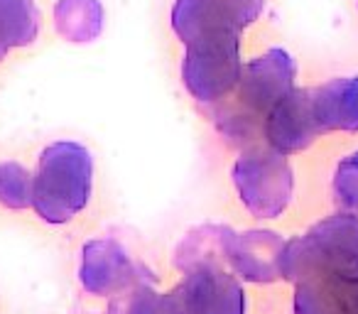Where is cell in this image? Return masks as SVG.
Returning <instances> with one entry per match:
<instances>
[{"label": "cell", "instance_id": "cell-2", "mask_svg": "<svg viewBox=\"0 0 358 314\" xmlns=\"http://www.w3.org/2000/svg\"><path fill=\"white\" fill-rule=\"evenodd\" d=\"M94 192V155L76 140L45 145L32 172V211L45 224L64 226L89 206Z\"/></svg>", "mask_w": 358, "mask_h": 314}, {"label": "cell", "instance_id": "cell-10", "mask_svg": "<svg viewBox=\"0 0 358 314\" xmlns=\"http://www.w3.org/2000/svg\"><path fill=\"white\" fill-rule=\"evenodd\" d=\"M236 231L224 224H201L179 241L172 265L185 275L201 265H226V245Z\"/></svg>", "mask_w": 358, "mask_h": 314}, {"label": "cell", "instance_id": "cell-5", "mask_svg": "<svg viewBox=\"0 0 358 314\" xmlns=\"http://www.w3.org/2000/svg\"><path fill=\"white\" fill-rule=\"evenodd\" d=\"M145 273L125 245L115 238H91L81 245V258L76 278L91 297H113Z\"/></svg>", "mask_w": 358, "mask_h": 314}, {"label": "cell", "instance_id": "cell-8", "mask_svg": "<svg viewBox=\"0 0 358 314\" xmlns=\"http://www.w3.org/2000/svg\"><path fill=\"white\" fill-rule=\"evenodd\" d=\"M322 135L312 106V89H294L275 106L263 123V138L270 150L294 155L307 150Z\"/></svg>", "mask_w": 358, "mask_h": 314}, {"label": "cell", "instance_id": "cell-6", "mask_svg": "<svg viewBox=\"0 0 358 314\" xmlns=\"http://www.w3.org/2000/svg\"><path fill=\"white\" fill-rule=\"evenodd\" d=\"M189 314H245L248 299L238 275L229 265H201L185 273L174 287Z\"/></svg>", "mask_w": 358, "mask_h": 314}, {"label": "cell", "instance_id": "cell-9", "mask_svg": "<svg viewBox=\"0 0 358 314\" xmlns=\"http://www.w3.org/2000/svg\"><path fill=\"white\" fill-rule=\"evenodd\" d=\"M312 106L322 135L358 133V76H336L312 89Z\"/></svg>", "mask_w": 358, "mask_h": 314}, {"label": "cell", "instance_id": "cell-16", "mask_svg": "<svg viewBox=\"0 0 358 314\" xmlns=\"http://www.w3.org/2000/svg\"><path fill=\"white\" fill-rule=\"evenodd\" d=\"M221 3H224V8L236 17V22L243 30L248 25H253L265 10V0H221Z\"/></svg>", "mask_w": 358, "mask_h": 314}, {"label": "cell", "instance_id": "cell-3", "mask_svg": "<svg viewBox=\"0 0 358 314\" xmlns=\"http://www.w3.org/2000/svg\"><path fill=\"white\" fill-rule=\"evenodd\" d=\"M231 182L243 209L255 219H280L294 194L292 165L268 145L245 148L231 167Z\"/></svg>", "mask_w": 358, "mask_h": 314}, {"label": "cell", "instance_id": "cell-12", "mask_svg": "<svg viewBox=\"0 0 358 314\" xmlns=\"http://www.w3.org/2000/svg\"><path fill=\"white\" fill-rule=\"evenodd\" d=\"M37 0H0V52L30 47L40 37Z\"/></svg>", "mask_w": 358, "mask_h": 314}, {"label": "cell", "instance_id": "cell-7", "mask_svg": "<svg viewBox=\"0 0 358 314\" xmlns=\"http://www.w3.org/2000/svg\"><path fill=\"white\" fill-rule=\"evenodd\" d=\"M287 241L270 229L234 234L226 245V265L245 283L270 285L282 278V253Z\"/></svg>", "mask_w": 358, "mask_h": 314}, {"label": "cell", "instance_id": "cell-18", "mask_svg": "<svg viewBox=\"0 0 358 314\" xmlns=\"http://www.w3.org/2000/svg\"><path fill=\"white\" fill-rule=\"evenodd\" d=\"M6 57H8V55H6V52H0V62H3V59H6Z\"/></svg>", "mask_w": 358, "mask_h": 314}, {"label": "cell", "instance_id": "cell-13", "mask_svg": "<svg viewBox=\"0 0 358 314\" xmlns=\"http://www.w3.org/2000/svg\"><path fill=\"white\" fill-rule=\"evenodd\" d=\"M162 294L155 287V275L145 270L135 283L108 297L106 314H162Z\"/></svg>", "mask_w": 358, "mask_h": 314}, {"label": "cell", "instance_id": "cell-11", "mask_svg": "<svg viewBox=\"0 0 358 314\" xmlns=\"http://www.w3.org/2000/svg\"><path fill=\"white\" fill-rule=\"evenodd\" d=\"M52 15L57 35L74 45L99 40L106 25V10L101 0H57Z\"/></svg>", "mask_w": 358, "mask_h": 314}, {"label": "cell", "instance_id": "cell-14", "mask_svg": "<svg viewBox=\"0 0 358 314\" xmlns=\"http://www.w3.org/2000/svg\"><path fill=\"white\" fill-rule=\"evenodd\" d=\"M0 204L10 211L32 209V172L15 160L0 162Z\"/></svg>", "mask_w": 358, "mask_h": 314}, {"label": "cell", "instance_id": "cell-15", "mask_svg": "<svg viewBox=\"0 0 358 314\" xmlns=\"http://www.w3.org/2000/svg\"><path fill=\"white\" fill-rule=\"evenodd\" d=\"M334 201L343 214L358 216V152L346 155L334 172Z\"/></svg>", "mask_w": 358, "mask_h": 314}, {"label": "cell", "instance_id": "cell-4", "mask_svg": "<svg viewBox=\"0 0 358 314\" xmlns=\"http://www.w3.org/2000/svg\"><path fill=\"white\" fill-rule=\"evenodd\" d=\"M297 79V62L282 47L265 50L263 55L253 57L243 64L241 84L234 99L243 106L248 113L258 120L268 118V113L289 94L294 91Z\"/></svg>", "mask_w": 358, "mask_h": 314}, {"label": "cell", "instance_id": "cell-17", "mask_svg": "<svg viewBox=\"0 0 358 314\" xmlns=\"http://www.w3.org/2000/svg\"><path fill=\"white\" fill-rule=\"evenodd\" d=\"M162 314H189L177 290H169L162 294Z\"/></svg>", "mask_w": 358, "mask_h": 314}, {"label": "cell", "instance_id": "cell-1", "mask_svg": "<svg viewBox=\"0 0 358 314\" xmlns=\"http://www.w3.org/2000/svg\"><path fill=\"white\" fill-rule=\"evenodd\" d=\"M169 27L185 45L182 84L199 104L219 106L234 99L243 74V27L221 0H174Z\"/></svg>", "mask_w": 358, "mask_h": 314}]
</instances>
